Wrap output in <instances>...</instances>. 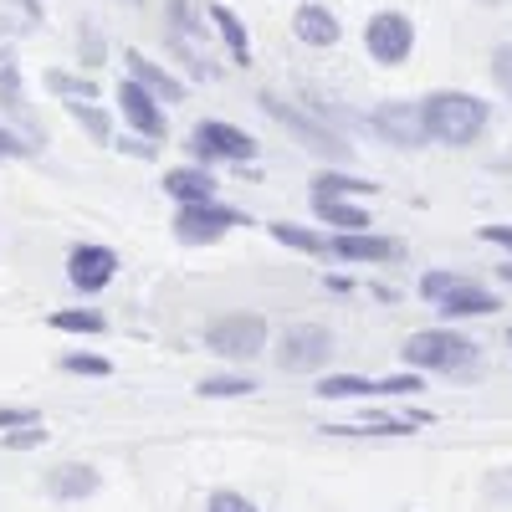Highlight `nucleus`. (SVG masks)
Listing matches in <instances>:
<instances>
[{
	"mask_svg": "<svg viewBox=\"0 0 512 512\" xmlns=\"http://www.w3.org/2000/svg\"><path fill=\"white\" fill-rule=\"evenodd\" d=\"M477 236H482V241H492V246H502V251H512V226H482Z\"/></svg>",
	"mask_w": 512,
	"mask_h": 512,
	"instance_id": "nucleus-37",
	"label": "nucleus"
},
{
	"mask_svg": "<svg viewBox=\"0 0 512 512\" xmlns=\"http://www.w3.org/2000/svg\"><path fill=\"white\" fill-rule=\"evenodd\" d=\"M236 226H251V221L241 216V210L221 205V200H200V205H180L175 210V241L180 246H216Z\"/></svg>",
	"mask_w": 512,
	"mask_h": 512,
	"instance_id": "nucleus-7",
	"label": "nucleus"
},
{
	"mask_svg": "<svg viewBox=\"0 0 512 512\" xmlns=\"http://www.w3.org/2000/svg\"><path fill=\"white\" fill-rule=\"evenodd\" d=\"M77 41H82V52H88V62H98V57H103V41H98V31H82Z\"/></svg>",
	"mask_w": 512,
	"mask_h": 512,
	"instance_id": "nucleus-38",
	"label": "nucleus"
},
{
	"mask_svg": "<svg viewBox=\"0 0 512 512\" xmlns=\"http://www.w3.org/2000/svg\"><path fill=\"white\" fill-rule=\"evenodd\" d=\"M118 149H123V154H134V159H159V144H154V139H144V134H134V139H123Z\"/></svg>",
	"mask_w": 512,
	"mask_h": 512,
	"instance_id": "nucleus-36",
	"label": "nucleus"
},
{
	"mask_svg": "<svg viewBox=\"0 0 512 512\" xmlns=\"http://www.w3.org/2000/svg\"><path fill=\"white\" fill-rule=\"evenodd\" d=\"M379 185L359 180V175H344V169H318L313 175V195H374Z\"/></svg>",
	"mask_w": 512,
	"mask_h": 512,
	"instance_id": "nucleus-26",
	"label": "nucleus"
},
{
	"mask_svg": "<svg viewBox=\"0 0 512 512\" xmlns=\"http://www.w3.org/2000/svg\"><path fill=\"white\" fill-rule=\"evenodd\" d=\"M313 216L338 231H369L364 205H349V195H313Z\"/></svg>",
	"mask_w": 512,
	"mask_h": 512,
	"instance_id": "nucleus-20",
	"label": "nucleus"
},
{
	"mask_svg": "<svg viewBox=\"0 0 512 512\" xmlns=\"http://www.w3.org/2000/svg\"><path fill=\"white\" fill-rule=\"evenodd\" d=\"M118 277V251L103 246V241H77L67 251V282L82 292V297H98L103 287H113Z\"/></svg>",
	"mask_w": 512,
	"mask_h": 512,
	"instance_id": "nucleus-11",
	"label": "nucleus"
},
{
	"mask_svg": "<svg viewBox=\"0 0 512 512\" xmlns=\"http://www.w3.org/2000/svg\"><path fill=\"white\" fill-rule=\"evenodd\" d=\"M190 154H195V164H251L256 159V144L246 128H236V123H221V118H200L195 128H190V144H185Z\"/></svg>",
	"mask_w": 512,
	"mask_h": 512,
	"instance_id": "nucleus-4",
	"label": "nucleus"
},
{
	"mask_svg": "<svg viewBox=\"0 0 512 512\" xmlns=\"http://www.w3.org/2000/svg\"><path fill=\"white\" fill-rule=\"evenodd\" d=\"M118 108H123V123L134 128V134H144V139H164L169 134V118H164V98H154L144 82H134L128 77L123 88H118Z\"/></svg>",
	"mask_w": 512,
	"mask_h": 512,
	"instance_id": "nucleus-13",
	"label": "nucleus"
},
{
	"mask_svg": "<svg viewBox=\"0 0 512 512\" xmlns=\"http://www.w3.org/2000/svg\"><path fill=\"white\" fill-rule=\"evenodd\" d=\"M205 349L210 354H221V359H256L267 349V318L262 313H231V318H216L205 328Z\"/></svg>",
	"mask_w": 512,
	"mask_h": 512,
	"instance_id": "nucleus-6",
	"label": "nucleus"
},
{
	"mask_svg": "<svg viewBox=\"0 0 512 512\" xmlns=\"http://www.w3.org/2000/svg\"><path fill=\"white\" fill-rule=\"evenodd\" d=\"M272 359L282 374H318L333 359V333L323 323H292V328H282Z\"/></svg>",
	"mask_w": 512,
	"mask_h": 512,
	"instance_id": "nucleus-5",
	"label": "nucleus"
},
{
	"mask_svg": "<svg viewBox=\"0 0 512 512\" xmlns=\"http://www.w3.org/2000/svg\"><path fill=\"white\" fill-rule=\"evenodd\" d=\"M47 88L57 98H98V82L93 77H72V72H47Z\"/></svg>",
	"mask_w": 512,
	"mask_h": 512,
	"instance_id": "nucleus-28",
	"label": "nucleus"
},
{
	"mask_svg": "<svg viewBox=\"0 0 512 512\" xmlns=\"http://www.w3.org/2000/svg\"><path fill=\"white\" fill-rule=\"evenodd\" d=\"M369 128H374L384 144H395V149H420V144H431V128H425L420 103H379V108L369 113Z\"/></svg>",
	"mask_w": 512,
	"mask_h": 512,
	"instance_id": "nucleus-12",
	"label": "nucleus"
},
{
	"mask_svg": "<svg viewBox=\"0 0 512 512\" xmlns=\"http://www.w3.org/2000/svg\"><path fill=\"white\" fill-rule=\"evenodd\" d=\"M507 344H512V328H507Z\"/></svg>",
	"mask_w": 512,
	"mask_h": 512,
	"instance_id": "nucleus-40",
	"label": "nucleus"
},
{
	"mask_svg": "<svg viewBox=\"0 0 512 512\" xmlns=\"http://www.w3.org/2000/svg\"><path fill=\"white\" fill-rule=\"evenodd\" d=\"M251 390H256L251 374H205V379L195 384L200 400H236V395H251Z\"/></svg>",
	"mask_w": 512,
	"mask_h": 512,
	"instance_id": "nucleus-25",
	"label": "nucleus"
},
{
	"mask_svg": "<svg viewBox=\"0 0 512 512\" xmlns=\"http://www.w3.org/2000/svg\"><path fill=\"white\" fill-rule=\"evenodd\" d=\"M47 323H52L57 333H88V338L108 328V318H103L98 308H62V313H52Z\"/></svg>",
	"mask_w": 512,
	"mask_h": 512,
	"instance_id": "nucleus-27",
	"label": "nucleus"
},
{
	"mask_svg": "<svg viewBox=\"0 0 512 512\" xmlns=\"http://www.w3.org/2000/svg\"><path fill=\"white\" fill-rule=\"evenodd\" d=\"M292 36L297 41H308V47H333L338 36H344V26H338V16L328 11V6H297V16H292Z\"/></svg>",
	"mask_w": 512,
	"mask_h": 512,
	"instance_id": "nucleus-19",
	"label": "nucleus"
},
{
	"mask_svg": "<svg viewBox=\"0 0 512 512\" xmlns=\"http://www.w3.org/2000/svg\"><path fill=\"white\" fill-rule=\"evenodd\" d=\"M267 236H272L277 246H287V251H303V256H328V236H318V231H308V226L272 221V226H267Z\"/></svg>",
	"mask_w": 512,
	"mask_h": 512,
	"instance_id": "nucleus-23",
	"label": "nucleus"
},
{
	"mask_svg": "<svg viewBox=\"0 0 512 512\" xmlns=\"http://www.w3.org/2000/svg\"><path fill=\"white\" fill-rule=\"evenodd\" d=\"M420 113H425L431 139L451 149H472L492 123V103H482L477 93H431V98H420Z\"/></svg>",
	"mask_w": 512,
	"mask_h": 512,
	"instance_id": "nucleus-1",
	"label": "nucleus"
},
{
	"mask_svg": "<svg viewBox=\"0 0 512 512\" xmlns=\"http://www.w3.org/2000/svg\"><path fill=\"white\" fill-rule=\"evenodd\" d=\"M205 512H262L251 497H241V492H231V487H221V492H210L205 497Z\"/></svg>",
	"mask_w": 512,
	"mask_h": 512,
	"instance_id": "nucleus-31",
	"label": "nucleus"
},
{
	"mask_svg": "<svg viewBox=\"0 0 512 512\" xmlns=\"http://www.w3.org/2000/svg\"><path fill=\"white\" fill-rule=\"evenodd\" d=\"M0 108L26 123V88H21V62H16V52H0Z\"/></svg>",
	"mask_w": 512,
	"mask_h": 512,
	"instance_id": "nucleus-22",
	"label": "nucleus"
},
{
	"mask_svg": "<svg viewBox=\"0 0 512 512\" xmlns=\"http://www.w3.org/2000/svg\"><path fill=\"white\" fill-rule=\"evenodd\" d=\"M364 47L379 67H400L410 52H415V26L405 11H379L364 21Z\"/></svg>",
	"mask_w": 512,
	"mask_h": 512,
	"instance_id": "nucleus-9",
	"label": "nucleus"
},
{
	"mask_svg": "<svg viewBox=\"0 0 512 512\" xmlns=\"http://www.w3.org/2000/svg\"><path fill=\"white\" fill-rule=\"evenodd\" d=\"M400 354L420 374H456V369H466L477 359V344L466 333H456V328H420V333L405 338Z\"/></svg>",
	"mask_w": 512,
	"mask_h": 512,
	"instance_id": "nucleus-2",
	"label": "nucleus"
},
{
	"mask_svg": "<svg viewBox=\"0 0 512 512\" xmlns=\"http://www.w3.org/2000/svg\"><path fill=\"white\" fill-rule=\"evenodd\" d=\"M420 390V369L390 374V379H359V374H323L313 384L318 400H374V395H415Z\"/></svg>",
	"mask_w": 512,
	"mask_h": 512,
	"instance_id": "nucleus-10",
	"label": "nucleus"
},
{
	"mask_svg": "<svg viewBox=\"0 0 512 512\" xmlns=\"http://www.w3.org/2000/svg\"><path fill=\"white\" fill-rule=\"evenodd\" d=\"M415 425H431L425 410H410V415H379V410H364L359 425H323L333 436H415Z\"/></svg>",
	"mask_w": 512,
	"mask_h": 512,
	"instance_id": "nucleus-17",
	"label": "nucleus"
},
{
	"mask_svg": "<svg viewBox=\"0 0 512 512\" xmlns=\"http://www.w3.org/2000/svg\"><path fill=\"white\" fill-rule=\"evenodd\" d=\"M0 446H6V451H31V446H47V431H41V420H31V425H16V431H0Z\"/></svg>",
	"mask_w": 512,
	"mask_h": 512,
	"instance_id": "nucleus-30",
	"label": "nucleus"
},
{
	"mask_svg": "<svg viewBox=\"0 0 512 512\" xmlns=\"http://www.w3.org/2000/svg\"><path fill=\"white\" fill-rule=\"evenodd\" d=\"M164 11H169V26H175V36H195V21H190V6L185 0H164Z\"/></svg>",
	"mask_w": 512,
	"mask_h": 512,
	"instance_id": "nucleus-33",
	"label": "nucleus"
},
{
	"mask_svg": "<svg viewBox=\"0 0 512 512\" xmlns=\"http://www.w3.org/2000/svg\"><path fill=\"white\" fill-rule=\"evenodd\" d=\"M31 420H41L31 405H0V431H16V425H31Z\"/></svg>",
	"mask_w": 512,
	"mask_h": 512,
	"instance_id": "nucleus-35",
	"label": "nucleus"
},
{
	"mask_svg": "<svg viewBox=\"0 0 512 512\" xmlns=\"http://www.w3.org/2000/svg\"><path fill=\"white\" fill-rule=\"evenodd\" d=\"M256 103H262V113H267V118H277L282 128H292V134L303 139V149H308V154H323V159H349V144H344V139L328 134V128H323V123H313L308 113H297L292 103H282L277 93H256Z\"/></svg>",
	"mask_w": 512,
	"mask_h": 512,
	"instance_id": "nucleus-8",
	"label": "nucleus"
},
{
	"mask_svg": "<svg viewBox=\"0 0 512 512\" xmlns=\"http://www.w3.org/2000/svg\"><path fill=\"white\" fill-rule=\"evenodd\" d=\"M328 256L333 262H400L405 246L395 236H374V231H338L328 236Z\"/></svg>",
	"mask_w": 512,
	"mask_h": 512,
	"instance_id": "nucleus-14",
	"label": "nucleus"
},
{
	"mask_svg": "<svg viewBox=\"0 0 512 512\" xmlns=\"http://www.w3.org/2000/svg\"><path fill=\"white\" fill-rule=\"evenodd\" d=\"M31 149H36V144H26L21 134H11V128L0 123V159H26Z\"/></svg>",
	"mask_w": 512,
	"mask_h": 512,
	"instance_id": "nucleus-34",
	"label": "nucleus"
},
{
	"mask_svg": "<svg viewBox=\"0 0 512 512\" xmlns=\"http://www.w3.org/2000/svg\"><path fill=\"white\" fill-rule=\"evenodd\" d=\"M216 175H210V164H175L164 169V195L175 205H200V200H216Z\"/></svg>",
	"mask_w": 512,
	"mask_h": 512,
	"instance_id": "nucleus-16",
	"label": "nucleus"
},
{
	"mask_svg": "<svg viewBox=\"0 0 512 512\" xmlns=\"http://www.w3.org/2000/svg\"><path fill=\"white\" fill-rule=\"evenodd\" d=\"M123 67H128V77H134V82H144L154 98H164V103H185V82L169 72V67L149 62L144 52H123Z\"/></svg>",
	"mask_w": 512,
	"mask_h": 512,
	"instance_id": "nucleus-18",
	"label": "nucleus"
},
{
	"mask_svg": "<svg viewBox=\"0 0 512 512\" xmlns=\"http://www.w3.org/2000/svg\"><path fill=\"white\" fill-rule=\"evenodd\" d=\"M492 77H497V88L512 98V41H502V47H492Z\"/></svg>",
	"mask_w": 512,
	"mask_h": 512,
	"instance_id": "nucleus-32",
	"label": "nucleus"
},
{
	"mask_svg": "<svg viewBox=\"0 0 512 512\" xmlns=\"http://www.w3.org/2000/svg\"><path fill=\"white\" fill-rule=\"evenodd\" d=\"M67 113L93 144H113V118L103 108H93V98H67Z\"/></svg>",
	"mask_w": 512,
	"mask_h": 512,
	"instance_id": "nucleus-24",
	"label": "nucleus"
},
{
	"mask_svg": "<svg viewBox=\"0 0 512 512\" xmlns=\"http://www.w3.org/2000/svg\"><path fill=\"white\" fill-rule=\"evenodd\" d=\"M420 297L441 318H482V313H497V297L482 282L461 277V272H425L420 277Z\"/></svg>",
	"mask_w": 512,
	"mask_h": 512,
	"instance_id": "nucleus-3",
	"label": "nucleus"
},
{
	"mask_svg": "<svg viewBox=\"0 0 512 512\" xmlns=\"http://www.w3.org/2000/svg\"><path fill=\"white\" fill-rule=\"evenodd\" d=\"M41 487H47L52 502H82V497H93L103 487V477H98V466H88V461H62V466L47 472Z\"/></svg>",
	"mask_w": 512,
	"mask_h": 512,
	"instance_id": "nucleus-15",
	"label": "nucleus"
},
{
	"mask_svg": "<svg viewBox=\"0 0 512 512\" xmlns=\"http://www.w3.org/2000/svg\"><path fill=\"white\" fill-rule=\"evenodd\" d=\"M62 369H67V374H88V379H108V374H113V364H108L103 354H77V349L62 354Z\"/></svg>",
	"mask_w": 512,
	"mask_h": 512,
	"instance_id": "nucleus-29",
	"label": "nucleus"
},
{
	"mask_svg": "<svg viewBox=\"0 0 512 512\" xmlns=\"http://www.w3.org/2000/svg\"><path fill=\"white\" fill-rule=\"evenodd\" d=\"M205 16H210V26L221 31V41H226V52H231V62H251V36H246L241 16H236L231 6H210Z\"/></svg>",
	"mask_w": 512,
	"mask_h": 512,
	"instance_id": "nucleus-21",
	"label": "nucleus"
},
{
	"mask_svg": "<svg viewBox=\"0 0 512 512\" xmlns=\"http://www.w3.org/2000/svg\"><path fill=\"white\" fill-rule=\"evenodd\" d=\"M502 277H507V282H512V262H507V267H502Z\"/></svg>",
	"mask_w": 512,
	"mask_h": 512,
	"instance_id": "nucleus-39",
	"label": "nucleus"
}]
</instances>
